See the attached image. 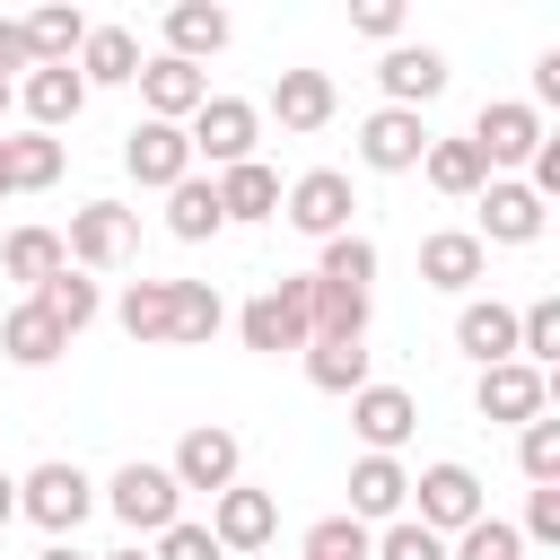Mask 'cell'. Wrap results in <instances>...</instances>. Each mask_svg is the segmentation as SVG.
<instances>
[{
    "label": "cell",
    "mask_w": 560,
    "mask_h": 560,
    "mask_svg": "<svg viewBox=\"0 0 560 560\" xmlns=\"http://www.w3.org/2000/svg\"><path fill=\"white\" fill-rule=\"evenodd\" d=\"M88 508H96V481H88L79 464H35V472L18 481V516H35L52 542H70Z\"/></svg>",
    "instance_id": "obj_1"
},
{
    "label": "cell",
    "mask_w": 560,
    "mask_h": 560,
    "mask_svg": "<svg viewBox=\"0 0 560 560\" xmlns=\"http://www.w3.org/2000/svg\"><path fill=\"white\" fill-rule=\"evenodd\" d=\"M350 210H359V201H350V175H341V166H306V175L280 192V219H289L298 236H324V245L350 236Z\"/></svg>",
    "instance_id": "obj_2"
},
{
    "label": "cell",
    "mask_w": 560,
    "mask_h": 560,
    "mask_svg": "<svg viewBox=\"0 0 560 560\" xmlns=\"http://www.w3.org/2000/svg\"><path fill=\"white\" fill-rule=\"evenodd\" d=\"M131 245H140V219H131L122 201H88V210H70V236H61L70 271H114V262H131Z\"/></svg>",
    "instance_id": "obj_3"
},
{
    "label": "cell",
    "mask_w": 560,
    "mask_h": 560,
    "mask_svg": "<svg viewBox=\"0 0 560 560\" xmlns=\"http://www.w3.org/2000/svg\"><path fill=\"white\" fill-rule=\"evenodd\" d=\"M306 306H315V280H271V289L236 315L245 350H306Z\"/></svg>",
    "instance_id": "obj_4"
},
{
    "label": "cell",
    "mask_w": 560,
    "mask_h": 560,
    "mask_svg": "<svg viewBox=\"0 0 560 560\" xmlns=\"http://www.w3.org/2000/svg\"><path fill=\"white\" fill-rule=\"evenodd\" d=\"M105 508H114L131 534H166V525H175V508H184V490H175V472H166V464H122V472L105 481Z\"/></svg>",
    "instance_id": "obj_5"
},
{
    "label": "cell",
    "mask_w": 560,
    "mask_h": 560,
    "mask_svg": "<svg viewBox=\"0 0 560 560\" xmlns=\"http://www.w3.org/2000/svg\"><path fill=\"white\" fill-rule=\"evenodd\" d=\"M254 131H262V114H254L245 96H210V105H201V114L184 122V140H192V158H210L219 175L254 158Z\"/></svg>",
    "instance_id": "obj_6"
},
{
    "label": "cell",
    "mask_w": 560,
    "mask_h": 560,
    "mask_svg": "<svg viewBox=\"0 0 560 560\" xmlns=\"http://www.w3.org/2000/svg\"><path fill=\"white\" fill-rule=\"evenodd\" d=\"M472 149H481V166L499 175V166H525L534 149H542V114L534 105H516V96H490L481 114H472V131H464Z\"/></svg>",
    "instance_id": "obj_7"
},
{
    "label": "cell",
    "mask_w": 560,
    "mask_h": 560,
    "mask_svg": "<svg viewBox=\"0 0 560 560\" xmlns=\"http://www.w3.org/2000/svg\"><path fill=\"white\" fill-rule=\"evenodd\" d=\"M236 464H245V446H236V429H219V420H201V429H184L175 438V490H236Z\"/></svg>",
    "instance_id": "obj_8"
},
{
    "label": "cell",
    "mask_w": 560,
    "mask_h": 560,
    "mask_svg": "<svg viewBox=\"0 0 560 560\" xmlns=\"http://www.w3.org/2000/svg\"><path fill=\"white\" fill-rule=\"evenodd\" d=\"M122 166H131L149 192H175V184L192 175V140H184V122H131V131H122Z\"/></svg>",
    "instance_id": "obj_9"
},
{
    "label": "cell",
    "mask_w": 560,
    "mask_h": 560,
    "mask_svg": "<svg viewBox=\"0 0 560 560\" xmlns=\"http://www.w3.org/2000/svg\"><path fill=\"white\" fill-rule=\"evenodd\" d=\"M359 158H368L376 175H411V166L429 158V122L402 114V105H376V114L359 122Z\"/></svg>",
    "instance_id": "obj_10"
},
{
    "label": "cell",
    "mask_w": 560,
    "mask_h": 560,
    "mask_svg": "<svg viewBox=\"0 0 560 560\" xmlns=\"http://www.w3.org/2000/svg\"><path fill=\"white\" fill-rule=\"evenodd\" d=\"M271 534H280V499H271V490H245V481H236V490L210 499V542H219V551H262Z\"/></svg>",
    "instance_id": "obj_11"
},
{
    "label": "cell",
    "mask_w": 560,
    "mask_h": 560,
    "mask_svg": "<svg viewBox=\"0 0 560 560\" xmlns=\"http://www.w3.org/2000/svg\"><path fill=\"white\" fill-rule=\"evenodd\" d=\"M472 236H481V254H490V245H534V236H542V201H534L516 175H490V184H481V228H472Z\"/></svg>",
    "instance_id": "obj_12"
},
{
    "label": "cell",
    "mask_w": 560,
    "mask_h": 560,
    "mask_svg": "<svg viewBox=\"0 0 560 560\" xmlns=\"http://www.w3.org/2000/svg\"><path fill=\"white\" fill-rule=\"evenodd\" d=\"M411 490H420V525H429L438 542H446V534H464V525L481 516V481H472L464 464H429Z\"/></svg>",
    "instance_id": "obj_13"
},
{
    "label": "cell",
    "mask_w": 560,
    "mask_h": 560,
    "mask_svg": "<svg viewBox=\"0 0 560 560\" xmlns=\"http://www.w3.org/2000/svg\"><path fill=\"white\" fill-rule=\"evenodd\" d=\"M376 88H385V105L420 114V105L446 88V52H438V44H394V52L376 61Z\"/></svg>",
    "instance_id": "obj_14"
},
{
    "label": "cell",
    "mask_w": 560,
    "mask_h": 560,
    "mask_svg": "<svg viewBox=\"0 0 560 560\" xmlns=\"http://www.w3.org/2000/svg\"><path fill=\"white\" fill-rule=\"evenodd\" d=\"M140 96H149V122H192L210 105V79L175 52H158V61H140Z\"/></svg>",
    "instance_id": "obj_15"
},
{
    "label": "cell",
    "mask_w": 560,
    "mask_h": 560,
    "mask_svg": "<svg viewBox=\"0 0 560 560\" xmlns=\"http://www.w3.org/2000/svg\"><path fill=\"white\" fill-rule=\"evenodd\" d=\"M542 368H525V359H499V368H481V385H472V402H481V420H542Z\"/></svg>",
    "instance_id": "obj_16"
},
{
    "label": "cell",
    "mask_w": 560,
    "mask_h": 560,
    "mask_svg": "<svg viewBox=\"0 0 560 560\" xmlns=\"http://www.w3.org/2000/svg\"><path fill=\"white\" fill-rule=\"evenodd\" d=\"M350 429L368 438V455H394V446L420 429V402H411L402 385H359V394H350Z\"/></svg>",
    "instance_id": "obj_17"
},
{
    "label": "cell",
    "mask_w": 560,
    "mask_h": 560,
    "mask_svg": "<svg viewBox=\"0 0 560 560\" xmlns=\"http://www.w3.org/2000/svg\"><path fill=\"white\" fill-rule=\"evenodd\" d=\"M228 35H236V18H228L219 0H175V9H166V52L192 61V70H201L210 52H228Z\"/></svg>",
    "instance_id": "obj_18"
},
{
    "label": "cell",
    "mask_w": 560,
    "mask_h": 560,
    "mask_svg": "<svg viewBox=\"0 0 560 560\" xmlns=\"http://www.w3.org/2000/svg\"><path fill=\"white\" fill-rule=\"evenodd\" d=\"M332 105H341V96H332L324 70H280V79H271V122H280V131H324Z\"/></svg>",
    "instance_id": "obj_19"
},
{
    "label": "cell",
    "mask_w": 560,
    "mask_h": 560,
    "mask_svg": "<svg viewBox=\"0 0 560 560\" xmlns=\"http://www.w3.org/2000/svg\"><path fill=\"white\" fill-rule=\"evenodd\" d=\"M481 271H490V254H481L472 228H438V236H420V280H429V289H472Z\"/></svg>",
    "instance_id": "obj_20"
},
{
    "label": "cell",
    "mask_w": 560,
    "mask_h": 560,
    "mask_svg": "<svg viewBox=\"0 0 560 560\" xmlns=\"http://www.w3.org/2000/svg\"><path fill=\"white\" fill-rule=\"evenodd\" d=\"M402 499H411V472H402L394 455H359V464H350V508H341V516H359V525L385 516V525H394Z\"/></svg>",
    "instance_id": "obj_21"
},
{
    "label": "cell",
    "mask_w": 560,
    "mask_h": 560,
    "mask_svg": "<svg viewBox=\"0 0 560 560\" xmlns=\"http://www.w3.org/2000/svg\"><path fill=\"white\" fill-rule=\"evenodd\" d=\"M18 105L35 114V131H61V122H79V105H88V79L61 61V70H26L18 79Z\"/></svg>",
    "instance_id": "obj_22"
},
{
    "label": "cell",
    "mask_w": 560,
    "mask_h": 560,
    "mask_svg": "<svg viewBox=\"0 0 560 560\" xmlns=\"http://www.w3.org/2000/svg\"><path fill=\"white\" fill-rule=\"evenodd\" d=\"M455 350H464V359H481V368L516 359V306H499V298H472V306L455 315Z\"/></svg>",
    "instance_id": "obj_23"
},
{
    "label": "cell",
    "mask_w": 560,
    "mask_h": 560,
    "mask_svg": "<svg viewBox=\"0 0 560 560\" xmlns=\"http://www.w3.org/2000/svg\"><path fill=\"white\" fill-rule=\"evenodd\" d=\"M88 88H122V79H140V35L131 26H88V44H79V61H70Z\"/></svg>",
    "instance_id": "obj_24"
},
{
    "label": "cell",
    "mask_w": 560,
    "mask_h": 560,
    "mask_svg": "<svg viewBox=\"0 0 560 560\" xmlns=\"http://www.w3.org/2000/svg\"><path fill=\"white\" fill-rule=\"evenodd\" d=\"M0 350H9L18 368H52V359L70 350V332H61V324L26 298V306H9V315H0Z\"/></svg>",
    "instance_id": "obj_25"
},
{
    "label": "cell",
    "mask_w": 560,
    "mask_h": 560,
    "mask_svg": "<svg viewBox=\"0 0 560 560\" xmlns=\"http://www.w3.org/2000/svg\"><path fill=\"white\" fill-rule=\"evenodd\" d=\"M219 219H280V175L262 166V158H245V166H228L219 184Z\"/></svg>",
    "instance_id": "obj_26"
},
{
    "label": "cell",
    "mask_w": 560,
    "mask_h": 560,
    "mask_svg": "<svg viewBox=\"0 0 560 560\" xmlns=\"http://www.w3.org/2000/svg\"><path fill=\"white\" fill-rule=\"evenodd\" d=\"M18 35H26L35 70H61V61H79V44H88V18H79V9H35V18H18Z\"/></svg>",
    "instance_id": "obj_27"
},
{
    "label": "cell",
    "mask_w": 560,
    "mask_h": 560,
    "mask_svg": "<svg viewBox=\"0 0 560 560\" xmlns=\"http://www.w3.org/2000/svg\"><path fill=\"white\" fill-rule=\"evenodd\" d=\"M0 166H9V192H44V184H61V140L18 131V140H0Z\"/></svg>",
    "instance_id": "obj_28"
},
{
    "label": "cell",
    "mask_w": 560,
    "mask_h": 560,
    "mask_svg": "<svg viewBox=\"0 0 560 560\" xmlns=\"http://www.w3.org/2000/svg\"><path fill=\"white\" fill-rule=\"evenodd\" d=\"M61 262H70V254H61V236H52V228H9V245H0V271H9V280H26V298H35Z\"/></svg>",
    "instance_id": "obj_29"
},
{
    "label": "cell",
    "mask_w": 560,
    "mask_h": 560,
    "mask_svg": "<svg viewBox=\"0 0 560 560\" xmlns=\"http://www.w3.org/2000/svg\"><path fill=\"white\" fill-rule=\"evenodd\" d=\"M219 324H228V298H219L210 280H175V306H166V341H184V350H192V341H210Z\"/></svg>",
    "instance_id": "obj_30"
},
{
    "label": "cell",
    "mask_w": 560,
    "mask_h": 560,
    "mask_svg": "<svg viewBox=\"0 0 560 560\" xmlns=\"http://www.w3.org/2000/svg\"><path fill=\"white\" fill-rule=\"evenodd\" d=\"M306 385L315 394H359L368 376V341H306Z\"/></svg>",
    "instance_id": "obj_31"
},
{
    "label": "cell",
    "mask_w": 560,
    "mask_h": 560,
    "mask_svg": "<svg viewBox=\"0 0 560 560\" xmlns=\"http://www.w3.org/2000/svg\"><path fill=\"white\" fill-rule=\"evenodd\" d=\"M420 175H429L438 192H455V201H472V192L490 184V166H481V149H472V140H429Z\"/></svg>",
    "instance_id": "obj_32"
},
{
    "label": "cell",
    "mask_w": 560,
    "mask_h": 560,
    "mask_svg": "<svg viewBox=\"0 0 560 560\" xmlns=\"http://www.w3.org/2000/svg\"><path fill=\"white\" fill-rule=\"evenodd\" d=\"M228 219H219V192H210V175H184L175 192H166V236H184V245H201V236H219Z\"/></svg>",
    "instance_id": "obj_33"
},
{
    "label": "cell",
    "mask_w": 560,
    "mask_h": 560,
    "mask_svg": "<svg viewBox=\"0 0 560 560\" xmlns=\"http://www.w3.org/2000/svg\"><path fill=\"white\" fill-rule=\"evenodd\" d=\"M35 306H44V315H52L61 332H88L105 298H96V280H88V271H70V262H61V271H52L44 289H35Z\"/></svg>",
    "instance_id": "obj_34"
},
{
    "label": "cell",
    "mask_w": 560,
    "mask_h": 560,
    "mask_svg": "<svg viewBox=\"0 0 560 560\" xmlns=\"http://www.w3.org/2000/svg\"><path fill=\"white\" fill-rule=\"evenodd\" d=\"M166 306H175V280H131V289L114 298V324H122L131 341H166Z\"/></svg>",
    "instance_id": "obj_35"
},
{
    "label": "cell",
    "mask_w": 560,
    "mask_h": 560,
    "mask_svg": "<svg viewBox=\"0 0 560 560\" xmlns=\"http://www.w3.org/2000/svg\"><path fill=\"white\" fill-rule=\"evenodd\" d=\"M315 280H324V289H359V298H368V280H376V245H368V236H332V245H324V262H315Z\"/></svg>",
    "instance_id": "obj_36"
},
{
    "label": "cell",
    "mask_w": 560,
    "mask_h": 560,
    "mask_svg": "<svg viewBox=\"0 0 560 560\" xmlns=\"http://www.w3.org/2000/svg\"><path fill=\"white\" fill-rule=\"evenodd\" d=\"M516 359H525V368H551V359H560V298H534V306L516 315Z\"/></svg>",
    "instance_id": "obj_37"
},
{
    "label": "cell",
    "mask_w": 560,
    "mask_h": 560,
    "mask_svg": "<svg viewBox=\"0 0 560 560\" xmlns=\"http://www.w3.org/2000/svg\"><path fill=\"white\" fill-rule=\"evenodd\" d=\"M446 560H525V534L499 525V516H472V525L446 542Z\"/></svg>",
    "instance_id": "obj_38"
},
{
    "label": "cell",
    "mask_w": 560,
    "mask_h": 560,
    "mask_svg": "<svg viewBox=\"0 0 560 560\" xmlns=\"http://www.w3.org/2000/svg\"><path fill=\"white\" fill-rule=\"evenodd\" d=\"M516 464H525V481H534V490H560V420H525Z\"/></svg>",
    "instance_id": "obj_39"
},
{
    "label": "cell",
    "mask_w": 560,
    "mask_h": 560,
    "mask_svg": "<svg viewBox=\"0 0 560 560\" xmlns=\"http://www.w3.org/2000/svg\"><path fill=\"white\" fill-rule=\"evenodd\" d=\"M368 560H446V542H438L420 516H394V525L368 542Z\"/></svg>",
    "instance_id": "obj_40"
},
{
    "label": "cell",
    "mask_w": 560,
    "mask_h": 560,
    "mask_svg": "<svg viewBox=\"0 0 560 560\" xmlns=\"http://www.w3.org/2000/svg\"><path fill=\"white\" fill-rule=\"evenodd\" d=\"M306 560H368V525L359 516H315L306 525Z\"/></svg>",
    "instance_id": "obj_41"
},
{
    "label": "cell",
    "mask_w": 560,
    "mask_h": 560,
    "mask_svg": "<svg viewBox=\"0 0 560 560\" xmlns=\"http://www.w3.org/2000/svg\"><path fill=\"white\" fill-rule=\"evenodd\" d=\"M149 560H219V542H210V525H184V516H175V525L158 534Z\"/></svg>",
    "instance_id": "obj_42"
},
{
    "label": "cell",
    "mask_w": 560,
    "mask_h": 560,
    "mask_svg": "<svg viewBox=\"0 0 560 560\" xmlns=\"http://www.w3.org/2000/svg\"><path fill=\"white\" fill-rule=\"evenodd\" d=\"M350 26H359V35H376V44H394V35H402V0H359V9H350Z\"/></svg>",
    "instance_id": "obj_43"
},
{
    "label": "cell",
    "mask_w": 560,
    "mask_h": 560,
    "mask_svg": "<svg viewBox=\"0 0 560 560\" xmlns=\"http://www.w3.org/2000/svg\"><path fill=\"white\" fill-rule=\"evenodd\" d=\"M516 534H534V542H560V490H534L525 499V525Z\"/></svg>",
    "instance_id": "obj_44"
},
{
    "label": "cell",
    "mask_w": 560,
    "mask_h": 560,
    "mask_svg": "<svg viewBox=\"0 0 560 560\" xmlns=\"http://www.w3.org/2000/svg\"><path fill=\"white\" fill-rule=\"evenodd\" d=\"M9 70H35V52H26V35H18V18H0V79Z\"/></svg>",
    "instance_id": "obj_45"
},
{
    "label": "cell",
    "mask_w": 560,
    "mask_h": 560,
    "mask_svg": "<svg viewBox=\"0 0 560 560\" xmlns=\"http://www.w3.org/2000/svg\"><path fill=\"white\" fill-rule=\"evenodd\" d=\"M534 105H560V52L534 61Z\"/></svg>",
    "instance_id": "obj_46"
},
{
    "label": "cell",
    "mask_w": 560,
    "mask_h": 560,
    "mask_svg": "<svg viewBox=\"0 0 560 560\" xmlns=\"http://www.w3.org/2000/svg\"><path fill=\"white\" fill-rule=\"evenodd\" d=\"M9 516H18V481L0 472V525H9Z\"/></svg>",
    "instance_id": "obj_47"
},
{
    "label": "cell",
    "mask_w": 560,
    "mask_h": 560,
    "mask_svg": "<svg viewBox=\"0 0 560 560\" xmlns=\"http://www.w3.org/2000/svg\"><path fill=\"white\" fill-rule=\"evenodd\" d=\"M35 560H88V551H70V542H44V551H35Z\"/></svg>",
    "instance_id": "obj_48"
},
{
    "label": "cell",
    "mask_w": 560,
    "mask_h": 560,
    "mask_svg": "<svg viewBox=\"0 0 560 560\" xmlns=\"http://www.w3.org/2000/svg\"><path fill=\"white\" fill-rule=\"evenodd\" d=\"M9 105H18V79H0V122H9Z\"/></svg>",
    "instance_id": "obj_49"
},
{
    "label": "cell",
    "mask_w": 560,
    "mask_h": 560,
    "mask_svg": "<svg viewBox=\"0 0 560 560\" xmlns=\"http://www.w3.org/2000/svg\"><path fill=\"white\" fill-rule=\"evenodd\" d=\"M105 560H149V551H105Z\"/></svg>",
    "instance_id": "obj_50"
},
{
    "label": "cell",
    "mask_w": 560,
    "mask_h": 560,
    "mask_svg": "<svg viewBox=\"0 0 560 560\" xmlns=\"http://www.w3.org/2000/svg\"><path fill=\"white\" fill-rule=\"evenodd\" d=\"M0 201H9V166H0Z\"/></svg>",
    "instance_id": "obj_51"
}]
</instances>
